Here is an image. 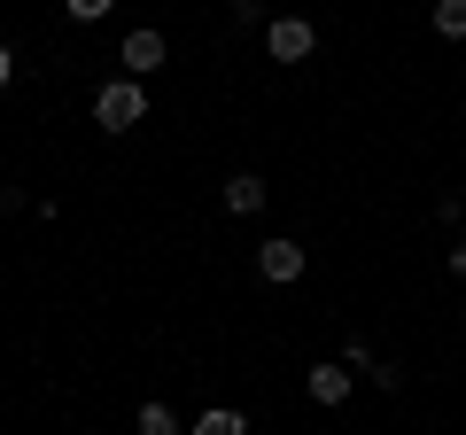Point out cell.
Segmentation results:
<instances>
[{"label":"cell","mask_w":466,"mask_h":435,"mask_svg":"<svg viewBox=\"0 0 466 435\" xmlns=\"http://www.w3.org/2000/svg\"><path fill=\"white\" fill-rule=\"evenodd\" d=\"M140 117H148V94H140L133 78H109L94 94V125H109V133H133Z\"/></svg>","instance_id":"obj_1"},{"label":"cell","mask_w":466,"mask_h":435,"mask_svg":"<svg viewBox=\"0 0 466 435\" xmlns=\"http://www.w3.org/2000/svg\"><path fill=\"white\" fill-rule=\"evenodd\" d=\"M265 47H272V63H303V55L319 47V32H311L303 16H280V24L265 32Z\"/></svg>","instance_id":"obj_2"},{"label":"cell","mask_w":466,"mask_h":435,"mask_svg":"<svg viewBox=\"0 0 466 435\" xmlns=\"http://www.w3.org/2000/svg\"><path fill=\"white\" fill-rule=\"evenodd\" d=\"M257 272H265L272 288L303 280V249H296V241H265V249H257Z\"/></svg>","instance_id":"obj_3"},{"label":"cell","mask_w":466,"mask_h":435,"mask_svg":"<svg viewBox=\"0 0 466 435\" xmlns=\"http://www.w3.org/2000/svg\"><path fill=\"white\" fill-rule=\"evenodd\" d=\"M164 32H133V39H125V70H133V78H148V70H164Z\"/></svg>","instance_id":"obj_4"},{"label":"cell","mask_w":466,"mask_h":435,"mask_svg":"<svg viewBox=\"0 0 466 435\" xmlns=\"http://www.w3.org/2000/svg\"><path fill=\"white\" fill-rule=\"evenodd\" d=\"M226 210H233V218L265 210V179H257V171H233V179H226Z\"/></svg>","instance_id":"obj_5"},{"label":"cell","mask_w":466,"mask_h":435,"mask_svg":"<svg viewBox=\"0 0 466 435\" xmlns=\"http://www.w3.org/2000/svg\"><path fill=\"white\" fill-rule=\"evenodd\" d=\"M311 397L319 404H342L350 397V366H311Z\"/></svg>","instance_id":"obj_6"},{"label":"cell","mask_w":466,"mask_h":435,"mask_svg":"<svg viewBox=\"0 0 466 435\" xmlns=\"http://www.w3.org/2000/svg\"><path fill=\"white\" fill-rule=\"evenodd\" d=\"M140 435H187L171 404H140Z\"/></svg>","instance_id":"obj_7"},{"label":"cell","mask_w":466,"mask_h":435,"mask_svg":"<svg viewBox=\"0 0 466 435\" xmlns=\"http://www.w3.org/2000/svg\"><path fill=\"white\" fill-rule=\"evenodd\" d=\"M195 435H249V420L218 404V412H202V420H195Z\"/></svg>","instance_id":"obj_8"},{"label":"cell","mask_w":466,"mask_h":435,"mask_svg":"<svg viewBox=\"0 0 466 435\" xmlns=\"http://www.w3.org/2000/svg\"><path fill=\"white\" fill-rule=\"evenodd\" d=\"M435 32H443V39H466V0H435Z\"/></svg>","instance_id":"obj_9"},{"label":"cell","mask_w":466,"mask_h":435,"mask_svg":"<svg viewBox=\"0 0 466 435\" xmlns=\"http://www.w3.org/2000/svg\"><path fill=\"white\" fill-rule=\"evenodd\" d=\"M63 8H70V16H78V24H101V16H109V8H116V0H63Z\"/></svg>","instance_id":"obj_10"},{"label":"cell","mask_w":466,"mask_h":435,"mask_svg":"<svg viewBox=\"0 0 466 435\" xmlns=\"http://www.w3.org/2000/svg\"><path fill=\"white\" fill-rule=\"evenodd\" d=\"M8 78H16V55H8V47H0V86H8Z\"/></svg>","instance_id":"obj_11"},{"label":"cell","mask_w":466,"mask_h":435,"mask_svg":"<svg viewBox=\"0 0 466 435\" xmlns=\"http://www.w3.org/2000/svg\"><path fill=\"white\" fill-rule=\"evenodd\" d=\"M451 272H466V234H459V249H451Z\"/></svg>","instance_id":"obj_12"}]
</instances>
